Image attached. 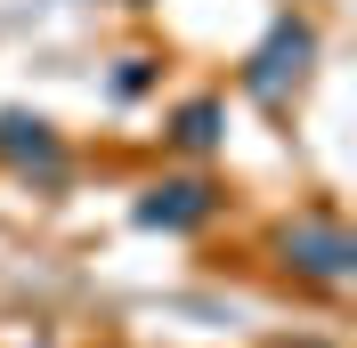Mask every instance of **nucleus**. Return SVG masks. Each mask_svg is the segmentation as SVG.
Instances as JSON below:
<instances>
[{
    "label": "nucleus",
    "instance_id": "obj_1",
    "mask_svg": "<svg viewBox=\"0 0 357 348\" xmlns=\"http://www.w3.org/2000/svg\"><path fill=\"white\" fill-rule=\"evenodd\" d=\"M284 267H301V276H325V283H341V276H349V235H341V219L309 211L301 227H284Z\"/></svg>",
    "mask_w": 357,
    "mask_h": 348
},
{
    "label": "nucleus",
    "instance_id": "obj_2",
    "mask_svg": "<svg viewBox=\"0 0 357 348\" xmlns=\"http://www.w3.org/2000/svg\"><path fill=\"white\" fill-rule=\"evenodd\" d=\"M203 211H211V195H203V187H155V203H146V219H155V227H195Z\"/></svg>",
    "mask_w": 357,
    "mask_h": 348
}]
</instances>
